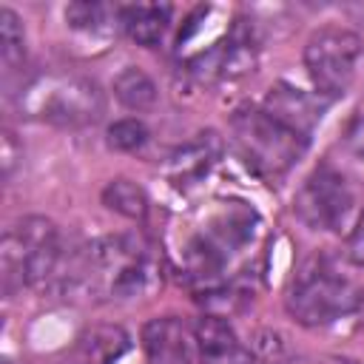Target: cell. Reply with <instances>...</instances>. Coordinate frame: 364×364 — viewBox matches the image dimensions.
<instances>
[{"instance_id": "cell-13", "label": "cell", "mask_w": 364, "mask_h": 364, "mask_svg": "<svg viewBox=\"0 0 364 364\" xmlns=\"http://www.w3.org/2000/svg\"><path fill=\"white\" fill-rule=\"evenodd\" d=\"M114 97L119 100V105H125L128 111H148L156 105V82L136 65L122 68L114 77Z\"/></svg>"}, {"instance_id": "cell-1", "label": "cell", "mask_w": 364, "mask_h": 364, "mask_svg": "<svg viewBox=\"0 0 364 364\" xmlns=\"http://www.w3.org/2000/svg\"><path fill=\"white\" fill-rule=\"evenodd\" d=\"M60 284H65L68 293H82L94 301L134 299L154 284V259L136 233L100 236L68 259Z\"/></svg>"}, {"instance_id": "cell-16", "label": "cell", "mask_w": 364, "mask_h": 364, "mask_svg": "<svg viewBox=\"0 0 364 364\" xmlns=\"http://www.w3.org/2000/svg\"><path fill=\"white\" fill-rule=\"evenodd\" d=\"M102 202H105V208H111L114 213H119L125 219L142 222L148 216V196H145V191L136 182L125 179V176L111 179L102 188Z\"/></svg>"}, {"instance_id": "cell-7", "label": "cell", "mask_w": 364, "mask_h": 364, "mask_svg": "<svg viewBox=\"0 0 364 364\" xmlns=\"http://www.w3.org/2000/svg\"><path fill=\"white\" fill-rule=\"evenodd\" d=\"M353 191L341 171L321 162L296 191L293 210L313 230H341L353 213Z\"/></svg>"}, {"instance_id": "cell-14", "label": "cell", "mask_w": 364, "mask_h": 364, "mask_svg": "<svg viewBox=\"0 0 364 364\" xmlns=\"http://www.w3.org/2000/svg\"><path fill=\"white\" fill-rule=\"evenodd\" d=\"M85 364H114L128 350V336L119 327H91L85 336H80L77 344Z\"/></svg>"}, {"instance_id": "cell-18", "label": "cell", "mask_w": 364, "mask_h": 364, "mask_svg": "<svg viewBox=\"0 0 364 364\" xmlns=\"http://www.w3.org/2000/svg\"><path fill=\"white\" fill-rule=\"evenodd\" d=\"M108 6L102 3H68L65 6V23L77 31H100L108 23Z\"/></svg>"}, {"instance_id": "cell-19", "label": "cell", "mask_w": 364, "mask_h": 364, "mask_svg": "<svg viewBox=\"0 0 364 364\" xmlns=\"http://www.w3.org/2000/svg\"><path fill=\"white\" fill-rule=\"evenodd\" d=\"M347 256L364 267V213L355 219L353 230H350V239H347Z\"/></svg>"}, {"instance_id": "cell-4", "label": "cell", "mask_w": 364, "mask_h": 364, "mask_svg": "<svg viewBox=\"0 0 364 364\" xmlns=\"http://www.w3.org/2000/svg\"><path fill=\"white\" fill-rule=\"evenodd\" d=\"M230 136L242 162L259 176L287 173L310 142L256 105H242L230 114Z\"/></svg>"}, {"instance_id": "cell-22", "label": "cell", "mask_w": 364, "mask_h": 364, "mask_svg": "<svg viewBox=\"0 0 364 364\" xmlns=\"http://www.w3.org/2000/svg\"><path fill=\"white\" fill-rule=\"evenodd\" d=\"M316 364H358V361L350 355H321Z\"/></svg>"}, {"instance_id": "cell-11", "label": "cell", "mask_w": 364, "mask_h": 364, "mask_svg": "<svg viewBox=\"0 0 364 364\" xmlns=\"http://www.w3.org/2000/svg\"><path fill=\"white\" fill-rule=\"evenodd\" d=\"M145 364H191L188 327L176 316H156L142 327Z\"/></svg>"}, {"instance_id": "cell-17", "label": "cell", "mask_w": 364, "mask_h": 364, "mask_svg": "<svg viewBox=\"0 0 364 364\" xmlns=\"http://www.w3.org/2000/svg\"><path fill=\"white\" fill-rule=\"evenodd\" d=\"M105 142H108V148H114V151L134 154V151H139V148L148 142V128H145L142 119L125 117V119H117V122L108 125Z\"/></svg>"}, {"instance_id": "cell-9", "label": "cell", "mask_w": 364, "mask_h": 364, "mask_svg": "<svg viewBox=\"0 0 364 364\" xmlns=\"http://www.w3.org/2000/svg\"><path fill=\"white\" fill-rule=\"evenodd\" d=\"M270 117H276L282 125H287L290 131H296L299 136L310 139L313 128L321 122V102L318 97H310L301 88H293L287 82H279L267 91L264 105H262Z\"/></svg>"}, {"instance_id": "cell-5", "label": "cell", "mask_w": 364, "mask_h": 364, "mask_svg": "<svg viewBox=\"0 0 364 364\" xmlns=\"http://www.w3.org/2000/svg\"><path fill=\"white\" fill-rule=\"evenodd\" d=\"M20 102L40 119L80 128L94 125L105 111V97L100 85L88 77L77 74H57V77H40L20 94Z\"/></svg>"}, {"instance_id": "cell-8", "label": "cell", "mask_w": 364, "mask_h": 364, "mask_svg": "<svg viewBox=\"0 0 364 364\" xmlns=\"http://www.w3.org/2000/svg\"><path fill=\"white\" fill-rule=\"evenodd\" d=\"M193 341L199 350V364H256L230 321L219 313H205L196 321Z\"/></svg>"}, {"instance_id": "cell-2", "label": "cell", "mask_w": 364, "mask_h": 364, "mask_svg": "<svg viewBox=\"0 0 364 364\" xmlns=\"http://www.w3.org/2000/svg\"><path fill=\"white\" fill-rule=\"evenodd\" d=\"M63 239L51 219L23 216L3 230L0 242V284L11 299L23 287H48L63 282Z\"/></svg>"}, {"instance_id": "cell-6", "label": "cell", "mask_w": 364, "mask_h": 364, "mask_svg": "<svg viewBox=\"0 0 364 364\" xmlns=\"http://www.w3.org/2000/svg\"><path fill=\"white\" fill-rule=\"evenodd\" d=\"M361 57V37L344 26H321L304 43V68L321 97H344Z\"/></svg>"}, {"instance_id": "cell-20", "label": "cell", "mask_w": 364, "mask_h": 364, "mask_svg": "<svg viewBox=\"0 0 364 364\" xmlns=\"http://www.w3.org/2000/svg\"><path fill=\"white\" fill-rule=\"evenodd\" d=\"M17 145H14V134L11 131H3L0 136V165H3V176L9 179L11 171H14V162H17Z\"/></svg>"}, {"instance_id": "cell-15", "label": "cell", "mask_w": 364, "mask_h": 364, "mask_svg": "<svg viewBox=\"0 0 364 364\" xmlns=\"http://www.w3.org/2000/svg\"><path fill=\"white\" fill-rule=\"evenodd\" d=\"M0 63H3V77L6 82L11 80L14 71L23 68L26 63V34L20 17L9 9L0 6Z\"/></svg>"}, {"instance_id": "cell-3", "label": "cell", "mask_w": 364, "mask_h": 364, "mask_svg": "<svg viewBox=\"0 0 364 364\" xmlns=\"http://www.w3.org/2000/svg\"><path fill=\"white\" fill-rule=\"evenodd\" d=\"M361 287L350 276H344L330 259L310 256L299 264L287 287L284 307L290 318L301 327H327L338 318L353 316L361 307Z\"/></svg>"}, {"instance_id": "cell-12", "label": "cell", "mask_w": 364, "mask_h": 364, "mask_svg": "<svg viewBox=\"0 0 364 364\" xmlns=\"http://www.w3.org/2000/svg\"><path fill=\"white\" fill-rule=\"evenodd\" d=\"M171 11L168 3H131L117 9V20L136 46L156 48L171 26Z\"/></svg>"}, {"instance_id": "cell-21", "label": "cell", "mask_w": 364, "mask_h": 364, "mask_svg": "<svg viewBox=\"0 0 364 364\" xmlns=\"http://www.w3.org/2000/svg\"><path fill=\"white\" fill-rule=\"evenodd\" d=\"M347 145L353 148L355 156H364V119H358V122L350 128V134H347Z\"/></svg>"}, {"instance_id": "cell-10", "label": "cell", "mask_w": 364, "mask_h": 364, "mask_svg": "<svg viewBox=\"0 0 364 364\" xmlns=\"http://www.w3.org/2000/svg\"><path fill=\"white\" fill-rule=\"evenodd\" d=\"M219 156H222L219 134L216 131H202L168 156V168H165L168 179L179 188H188V185L199 182L202 176H208V171L219 162Z\"/></svg>"}]
</instances>
